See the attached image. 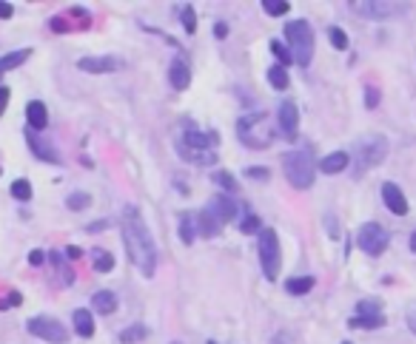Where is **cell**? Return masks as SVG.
<instances>
[{
  "label": "cell",
  "mask_w": 416,
  "mask_h": 344,
  "mask_svg": "<svg viewBox=\"0 0 416 344\" xmlns=\"http://www.w3.org/2000/svg\"><path fill=\"white\" fill-rule=\"evenodd\" d=\"M120 231H123V245H126L129 262L145 279H151L157 273V242H154L143 213L134 205H126V211L120 216Z\"/></svg>",
  "instance_id": "1"
},
{
  "label": "cell",
  "mask_w": 416,
  "mask_h": 344,
  "mask_svg": "<svg viewBox=\"0 0 416 344\" xmlns=\"http://www.w3.org/2000/svg\"><path fill=\"white\" fill-rule=\"evenodd\" d=\"M217 143H220V137L214 131H200V128L188 126L183 131V137L177 140V154L194 165H214L217 162Z\"/></svg>",
  "instance_id": "2"
},
{
  "label": "cell",
  "mask_w": 416,
  "mask_h": 344,
  "mask_svg": "<svg viewBox=\"0 0 416 344\" xmlns=\"http://www.w3.org/2000/svg\"><path fill=\"white\" fill-rule=\"evenodd\" d=\"M282 171H285V180L294 188L305 191V188L314 185L317 162H314V157H311L308 148H297V151H285L282 154Z\"/></svg>",
  "instance_id": "3"
},
{
  "label": "cell",
  "mask_w": 416,
  "mask_h": 344,
  "mask_svg": "<svg viewBox=\"0 0 416 344\" xmlns=\"http://www.w3.org/2000/svg\"><path fill=\"white\" fill-rule=\"evenodd\" d=\"M388 157V140L382 134H365L353 143V151H351V159L356 165V177H362L365 171L382 165V159Z\"/></svg>",
  "instance_id": "4"
},
{
  "label": "cell",
  "mask_w": 416,
  "mask_h": 344,
  "mask_svg": "<svg viewBox=\"0 0 416 344\" xmlns=\"http://www.w3.org/2000/svg\"><path fill=\"white\" fill-rule=\"evenodd\" d=\"M285 43H288L294 63L308 69L311 60H314V32H311V23L308 20H291L285 26Z\"/></svg>",
  "instance_id": "5"
},
{
  "label": "cell",
  "mask_w": 416,
  "mask_h": 344,
  "mask_svg": "<svg viewBox=\"0 0 416 344\" xmlns=\"http://www.w3.org/2000/svg\"><path fill=\"white\" fill-rule=\"evenodd\" d=\"M237 137L242 145L254 148V151H263L271 145V126H268V117L263 111H256V114H248V117H240L237 123Z\"/></svg>",
  "instance_id": "6"
},
{
  "label": "cell",
  "mask_w": 416,
  "mask_h": 344,
  "mask_svg": "<svg viewBox=\"0 0 416 344\" xmlns=\"http://www.w3.org/2000/svg\"><path fill=\"white\" fill-rule=\"evenodd\" d=\"M256 253H259V267L268 282H277L280 267H282V248H280V237L271 227H263L256 234Z\"/></svg>",
  "instance_id": "7"
},
{
  "label": "cell",
  "mask_w": 416,
  "mask_h": 344,
  "mask_svg": "<svg viewBox=\"0 0 416 344\" xmlns=\"http://www.w3.org/2000/svg\"><path fill=\"white\" fill-rule=\"evenodd\" d=\"M26 330H29L34 338H43V341H48V344H66V341H69V330H66L55 316H46V313L32 316V319L26 322Z\"/></svg>",
  "instance_id": "8"
},
{
  "label": "cell",
  "mask_w": 416,
  "mask_h": 344,
  "mask_svg": "<svg viewBox=\"0 0 416 344\" xmlns=\"http://www.w3.org/2000/svg\"><path fill=\"white\" fill-rule=\"evenodd\" d=\"M388 242H391V237H388V231L379 222H365L356 231V245H359L362 253H368V256H382Z\"/></svg>",
  "instance_id": "9"
},
{
  "label": "cell",
  "mask_w": 416,
  "mask_h": 344,
  "mask_svg": "<svg viewBox=\"0 0 416 344\" xmlns=\"http://www.w3.org/2000/svg\"><path fill=\"white\" fill-rule=\"evenodd\" d=\"M351 9L359 15V18H368V20H385V18H394L399 15V4H382V0H353Z\"/></svg>",
  "instance_id": "10"
},
{
  "label": "cell",
  "mask_w": 416,
  "mask_h": 344,
  "mask_svg": "<svg viewBox=\"0 0 416 344\" xmlns=\"http://www.w3.org/2000/svg\"><path fill=\"white\" fill-rule=\"evenodd\" d=\"M205 211L212 213L220 225H228V222H234V219H237L240 205H237V199H234L231 194H217V197H212V202H208V208H205Z\"/></svg>",
  "instance_id": "11"
},
{
  "label": "cell",
  "mask_w": 416,
  "mask_h": 344,
  "mask_svg": "<svg viewBox=\"0 0 416 344\" xmlns=\"http://www.w3.org/2000/svg\"><path fill=\"white\" fill-rule=\"evenodd\" d=\"M123 63L112 54H94V57H80L77 60V69L80 72H89V74H109L115 69H120Z\"/></svg>",
  "instance_id": "12"
},
{
  "label": "cell",
  "mask_w": 416,
  "mask_h": 344,
  "mask_svg": "<svg viewBox=\"0 0 416 344\" xmlns=\"http://www.w3.org/2000/svg\"><path fill=\"white\" fill-rule=\"evenodd\" d=\"M277 123H280L282 137H288V140H294V137H297V131H299V108H297V102H294V100H282V102H280Z\"/></svg>",
  "instance_id": "13"
},
{
  "label": "cell",
  "mask_w": 416,
  "mask_h": 344,
  "mask_svg": "<svg viewBox=\"0 0 416 344\" xmlns=\"http://www.w3.org/2000/svg\"><path fill=\"white\" fill-rule=\"evenodd\" d=\"M382 202H385V208H388L391 213L408 216V199H405V194H402V188H399L396 183H385V185H382Z\"/></svg>",
  "instance_id": "14"
},
{
  "label": "cell",
  "mask_w": 416,
  "mask_h": 344,
  "mask_svg": "<svg viewBox=\"0 0 416 344\" xmlns=\"http://www.w3.org/2000/svg\"><path fill=\"white\" fill-rule=\"evenodd\" d=\"M169 83L177 91H186L191 86V66L186 63V57H174L171 66H169Z\"/></svg>",
  "instance_id": "15"
},
{
  "label": "cell",
  "mask_w": 416,
  "mask_h": 344,
  "mask_svg": "<svg viewBox=\"0 0 416 344\" xmlns=\"http://www.w3.org/2000/svg\"><path fill=\"white\" fill-rule=\"evenodd\" d=\"M26 143H29V151H32L37 159L51 162V165H60V162H63V159H60V154H58L55 148H48L46 143H40V140L34 137V131H32V128H26Z\"/></svg>",
  "instance_id": "16"
},
{
  "label": "cell",
  "mask_w": 416,
  "mask_h": 344,
  "mask_svg": "<svg viewBox=\"0 0 416 344\" xmlns=\"http://www.w3.org/2000/svg\"><path fill=\"white\" fill-rule=\"evenodd\" d=\"M26 123H29L32 131H40V128L48 126V111H46V105L40 100H32L26 105Z\"/></svg>",
  "instance_id": "17"
},
{
  "label": "cell",
  "mask_w": 416,
  "mask_h": 344,
  "mask_svg": "<svg viewBox=\"0 0 416 344\" xmlns=\"http://www.w3.org/2000/svg\"><path fill=\"white\" fill-rule=\"evenodd\" d=\"M197 216V237H205V239H214V237H220V231H223V225L208 213V211H200V213H194Z\"/></svg>",
  "instance_id": "18"
},
{
  "label": "cell",
  "mask_w": 416,
  "mask_h": 344,
  "mask_svg": "<svg viewBox=\"0 0 416 344\" xmlns=\"http://www.w3.org/2000/svg\"><path fill=\"white\" fill-rule=\"evenodd\" d=\"M348 162H351V154L348 151H334V154H328L320 162V171H323V174H342V171L348 168Z\"/></svg>",
  "instance_id": "19"
},
{
  "label": "cell",
  "mask_w": 416,
  "mask_h": 344,
  "mask_svg": "<svg viewBox=\"0 0 416 344\" xmlns=\"http://www.w3.org/2000/svg\"><path fill=\"white\" fill-rule=\"evenodd\" d=\"M177 234H180L183 245H194V239H197V216H194L191 211H183V213H180Z\"/></svg>",
  "instance_id": "20"
},
{
  "label": "cell",
  "mask_w": 416,
  "mask_h": 344,
  "mask_svg": "<svg viewBox=\"0 0 416 344\" xmlns=\"http://www.w3.org/2000/svg\"><path fill=\"white\" fill-rule=\"evenodd\" d=\"M91 307H94L97 313H103V316H109V313L117 310V296H115L112 291H97V293L91 296Z\"/></svg>",
  "instance_id": "21"
},
{
  "label": "cell",
  "mask_w": 416,
  "mask_h": 344,
  "mask_svg": "<svg viewBox=\"0 0 416 344\" xmlns=\"http://www.w3.org/2000/svg\"><path fill=\"white\" fill-rule=\"evenodd\" d=\"M32 57V48H20V51H9V54H4L0 57V74H6V72H12V69H18V66H23L26 60Z\"/></svg>",
  "instance_id": "22"
},
{
  "label": "cell",
  "mask_w": 416,
  "mask_h": 344,
  "mask_svg": "<svg viewBox=\"0 0 416 344\" xmlns=\"http://www.w3.org/2000/svg\"><path fill=\"white\" fill-rule=\"evenodd\" d=\"M72 322H74V333H77V336H83V338H91V336H94V319H91V313H89L86 307L74 310Z\"/></svg>",
  "instance_id": "23"
},
{
  "label": "cell",
  "mask_w": 416,
  "mask_h": 344,
  "mask_svg": "<svg viewBox=\"0 0 416 344\" xmlns=\"http://www.w3.org/2000/svg\"><path fill=\"white\" fill-rule=\"evenodd\" d=\"M314 276H291L288 282H285V291L291 293V296H305L308 291H314Z\"/></svg>",
  "instance_id": "24"
},
{
  "label": "cell",
  "mask_w": 416,
  "mask_h": 344,
  "mask_svg": "<svg viewBox=\"0 0 416 344\" xmlns=\"http://www.w3.org/2000/svg\"><path fill=\"white\" fill-rule=\"evenodd\" d=\"M89 256H91V265H94V270H97V273H112V270H115V256H112L109 251L94 248Z\"/></svg>",
  "instance_id": "25"
},
{
  "label": "cell",
  "mask_w": 416,
  "mask_h": 344,
  "mask_svg": "<svg viewBox=\"0 0 416 344\" xmlns=\"http://www.w3.org/2000/svg\"><path fill=\"white\" fill-rule=\"evenodd\" d=\"M348 327H353V330H377V327H385V316H353V319H348Z\"/></svg>",
  "instance_id": "26"
},
{
  "label": "cell",
  "mask_w": 416,
  "mask_h": 344,
  "mask_svg": "<svg viewBox=\"0 0 416 344\" xmlns=\"http://www.w3.org/2000/svg\"><path fill=\"white\" fill-rule=\"evenodd\" d=\"M51 259V265H55V270H58V279H60V284L63 288H69V284H74V270L60 259V253H51L48 256Z\"/></svg>",
  "instance_id": "27"
},
{
  "label": "cell",
  "mask_w": 416,
  "mask_h": 344,
  "mask_svg": "<svg viewBox=\"0 0 416 344\" xmlns=\"http://www.w3.org/2000/svg\"><path fill=\"white\" fill-rule=\"evenodd\" d=\"M214 183L223 188V194H237L240 191V183L234 180V174H228V171H214Z\"/></svg>",
  "instance_id": "28"
},
{
  "label": "cell",
  "mask_w": 416,
  "mask_h": 344,
  "mask_svg": "<svg viewBox=\"0 0 416 344\" xmlns=\"http://www.w3.org/2000/svg\"><path fill=\"white\" fill-rule=\"evenodd\" d=\"M268 83L277 88V91H285L288 88V72H285V66H271L268 69Z\"/></svg>",
  "instance_id": "29"
},
{
  "label": "cell",
  "mask_w": 416,
  "mask_h": 344,
  "mask_svg": "<svg viewBox=\"0 0 416 344\" xmlns=\"http://www.w3.org/2000/svg\"><path fill=\"white\" fill-rule=\"evenodd\" d=\"M148 336V327L145 324H131V327H126L123 333H120V341L123 344H137V341H143Z\"/></svg>",
  "instance_id": "30"
},
{
  "label": "cell",
  "mask_w": 416,
  "mask_h": 344,
  "mask_svg": "<svg viewBox=\"0 0 416 344\" xmlns=\"http://www.w3.org/2000/svg\"><path fill=\"white\" fill-rule=\"evenodd\" d=\"M180 23H183V29H186V34H194L197 32V12H194V6H180Z\"/></svg>",
  "instance_id": "31"
},
{
  "label": "cell",
  "mask_w": 416,
  "mask_h": 344,
  "mask_svg": "<svg viewBox=\"0 0 416 344\" xmlns=\"http://www.w3.org/2000/svg\"><path fill=\"white\" fill-rule=\"evenodd\" d=\"M89 205H91L89 191H74V194L66 197V208H72V211H86Z\"/></svg>",
  "instance_id": "32"
},
{
  "label": "cell",
  "mask_w": 416,
  "mask_h": 344,
  "mask_svg": "<svg viewBox=\"0 0 416 344\" xmlns=\"http://www.w3.org/2000/svg\"><path fill=\"white\" fill-rule=\"evenodd\" d=\"M356 316H382V302L379 299H362L356 305Z\"/></svg>",
  "instance_id": "33"
},
{
  "label": "cell",
  "mask_w": 416,
  "mask_h": 344,
  "mask_svg": "<svg viewBox=\"0 0 416 344\" xmlns=\"http://www.w3.org/2000/svg\"><path fill=\"white\" fill-rule=\"evenodd\" d=\"M271 54L280 60V66H291L294 63V57H291V51H288V46L282 40H271Z\"/></svg>",
  "instance_id": "34"
},
{
  "label": "cell",
  "mask_w": 416,
  "mask_h": 344,
  "mask_svg": "<svg viewBox=\"0 0 416 344\" xmlns=\"http://www.w3.org/2000/svg\"><path fill=\"white\" fill-rule=\"evenodd\" d=\"M12 197L20 199V202H29L32 199V183L29 180H15L12 183Z\"/></svg>",
  "instance_id": "35"
},
{
  "label": "cell",
  "mask_w": 416,
  "mask_h": 344,
  "mask_svg": "<svg viewBox=\"0 0 416 344\" xmlns=\"http://www.w3.org/2000/svg\"><path fill=\"white\" fill-rule=\"evenodd\" d=\"M263 9H266L271 18H280V15H285V12L291 9V4H288V0H263Z\"/></svg>",
  "instance_id": "36"
},
{
  "label": "cell",
  "mask_w": 416,
  "mask_h": 344,
  "mask_svg": "<svg viewBox=\"0 0 416 344\" xmlns=\"http://www.w3.org/2000/svg\"><path fill=\"white\" fill-rule=\"evenodd\" d=\"M328 40H331V46H334L337 51H345V48H348V34H345L339 26H331V29H328Z\"/></svg>",
  "instance_id": "37"
},
{
  "label": "cell",
  "mask_w": 416,
  "mask_h": 344,
  "mask_svg": "<svg viewBox=\"0 0 416 344\" xmlns=\"http://www.w3.org/2000/svg\"><path fill=\"white\" fill-rule=\"evenodd\" d=\"M240 231H242V234H259V231H263V227H259V216H256V213H248V216L240 222Z\"/></svg>",
  "instance_id": "38"
},
{
  "label": "cell",
  "mask_w": 416,
  "mask_h": 344,
  "mask_svg": "<svg viewBox=\"0 0 416 344\" xmlns=\"http://www.w3.org/2000/svg\"><path fill=\"white\" fill-rule=\"evenodd\" d=\"M48 26H51V29H55L58 34H66V32H72V23L66 20V15H55V18H51V20H48Z\"/></svg>",
  "instance_id": "39"
},
{
  "label": "cell",
  "mask_w": 416,
  "mask_h": 344,
  "mask_svg": "<svg viewBox=\"0 0 416 344\" xmlns=\"http://www.w3.org/2000/svg\"><path fill=\"white\" fill-rule=\"evenodd\" d=\"M69 15H72L74 20H80V29H89V26H91V15H89L83 6H72Z\"/></svg>",
  "instance_id": "40"
},
{
  "label": "cell",
  "mask_w": 416,
  "mask_h": 344,
  "mask_svg": "<svg viewBox=\"0 0 416 344\" xmlns=\"http://www.w3.org/2000/svg\"><path fill=\"white\" fill-rule=\"evenodd\" d=\"M245 177H248V180H268L271 171L263 168V165H251V168H245Z\"/></svg>",
  "instance_id": "41"
},
{
  "label": "cell",
  "mask_w": 416,
  "mask_h": 344,
  "mask_svg": "<svg viewBox=\"0 0 416 344\" xmlns=\"http://www.w3.org/2000/svg\"><path fill=\"white\" fill-rule=\"evenodd\" d=\"M20 302H23L20 291H12L6 299H0V310H9V307H15V305H20Z\"/></svg>",
  "instance_id": "42"
},
{
  "label": "cell",
  "mask_w": 416,
  "mask_h": 344,
  "mask_svg": "<svg viewBox=\"0 0 416 344\" xmlns=\"http://www.w3.org/2000/svg\"><path fill=\"white\" fill-rule=\"evenodd\" d=\"M365 105L368 108H377L379 105V88H374V86L365 88Z\"/></svg>",
  "instance_id": "43"
},
{
  "label": "cell",
  "mask_w": 416,
  "mask_h": 344,
  "mask_svg": "<svg viewBox=\"0 0 416 344\" xmlns=\"http://www.w3.org/2000/svg\"><path fill=\"white\" fill-rule=\"evenodd\" d=\"M46 262H48V253H46V251H32V253H29V265H32V267H40V265H46Z\"/></svg>",
  "instance_id": "44"
},
{
  "label": "cell",
  "mask_w": 416,
  "mask_h": 344,
  "mask_svg": "<svg viewBox=\"0 0 416 344\" xmlns=\"http://www.w3.org/2000/svg\"><path fill=\"white\" fill-rule=\"evenodd\" d=\"M405 319H408V327H410V333L416 336V302L408 307V313H405Z\"/></svg>",
  "instance_id": "45"
},
{
  "label": "cell",
  "mask_w": 416,
  "mask_h": 344,
  "mask_svg": "<svg viewBox=\"0 0 416 344\" xmlns=\"http://www.w3.org/2000/svg\"><path fill=\"white\" fill-rule=\"evenodd\" d=\"M12 15H15V6L6 4V0H0V20H9Z\"/></svg>",
  "instance_id": "46"
},
{
  "label": "cell",
  "mask_w": 416,
  "mask_h": 344,
  "mask_svg": "<svg viewBox=\"0 0 416 344\" xmlns=\"http://www.w3.org/2000/svg\"><path fill=\"white\" fill-rule=\"evenodd\" d=\"M9 94H12V91H9L6 86H0V114H4L6 105H9Z\"/></svg>",
  "instance_id": "47"
},
{
  "label": "cell",
  "mask_w": 416,
  "mask_h": 344,
  "mask_svg": "<svg viewBox=\"0 0 416 344\" xmlns=\"http://www.w3.org/2000/svg\"><path fill=\"white\" fill-rule=\"evenodd\" d=\"M325 225H328V231H331V239H339V227H337V219H334V216H325Z\"/></svg>",
  "instance_id": "48"
},
{
  "label": "cell",
  "mask_w": 416,
  "mask_h": 344,
  "mask_svg": "<svg viewBox=\"0 0 416 344\" xmlns=\"http://www.w3.org/2000/svg\"><path fill=\"white\" fill-rule=\"evenodd\" d=\"M214 37H217V40H226V37H228V26H226L223 20L214 23Z\"/></svg>",
  "instance_id": "49"
},
{
  "label": "cell",
  "mask_w": 416,
  "mask_h": 344,
  "mask_svg": "<svg viewBox=\"0 0 416 344\" xmlns=\"http://www.w3.org/2000/svg\"><path fill=\"white\" fill-rule=\"evenodd\" d=\"M66 256H69V259H83V251L74 248V245H69V248H66Z\"/></svg>",
  "instance_id": "50"
},
{
  "label": "cell",
  "mask_w": 416,
  "mask_h": 344,
  "mask_svg": "<svg viewBox=\"0 0 416 344\" xmlns=\"http://www.w3.org/2000/svg\"><path fill=\"white\" fill-rule=\"evenodd\" d=\"M106 225H109L106 219H103V222H91V225H89V231H103V227H106Z\"/></svg>",
  "instance_id": "51"
},
{
  "label": "cell",
  "mask_w": 416,
  "mask_h": 344,
  "mask_svg": "<svg viewBox=\"0 0 416 344\" xmlns=\"http://www.w3.org/2000/svg\"><path fill=\"white\" fill-rule=\"evenodd\" d=\"M410 251H413V253H416V231H413V234H410Z\"/></svg>",
  "instance_id": "52"
},
{
  "label": "cell",
  "mask_w": 416,
  "mask_h": 344,
  "mask_svg": "<svg viewBox=\"0 0 416 344\" xmlns=\"http://www.w3.org/2000/svg\"><path fill=\"white\" fill-rule=\"evenodd\" d=\"M208 344H217V341H208Z\"/></svg>",
  "instance_id": "53"
},
{
  "label": "cell",
  "mask_w": 416,
  "mask_h": 344,
  "mask_svg": "<svg viewBox=\"0 0 416 344\" xmlns=\"http://www.w3.org/2000/svg\"><path fill=\"white\" fill-rule=\"evenodd\" d=\"M342 344H351V341H342Z\"/></svg>",
  "instance_id": "54"
},
{
  "label": "cell",
  "mask_w": 416,
  "mask_h": 344,
  "mask_svg": "<svg viewBox=\"0 0 416 344\" xmlns=\"http://www.w3.org/2000/svg\"><path fill=\"white\" fill-rule=\"evenodd\" d=\"M171 344H180V341H171Z\"/></svg>",
  "instance_id": "55"
}]
</instances>
